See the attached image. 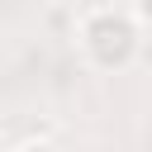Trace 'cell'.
Returning <instances> with one entry per match:
<instances>
[{"label": "cell", "mask_w": 152, "mask_h": 152, "mask_svg": "<svg viewBox=\"0 0 152 152\" xmlns=\"http://www.w3.org/2000/svg\"><path fill=\"white\" fill-rule=\"evenodd\" d=\"M138 14H147V19H152V0H138Z\"/></svg>", "instance_id": "6da1fadb"}]
</instances>
